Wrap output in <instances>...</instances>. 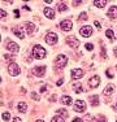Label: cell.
<instances>
[{"label":"cell","instance_id":"obj_1","mask_svg":"<svg viewBox=\"0 0 117 122\" xmlns=\"http://www.w3.org/2000/svg\"><path fill=\"white\" fill-rule=\"evenodd\" d=\"M46 49L42 47L40 44H37V46H34V48H33V56H34V59H37V60H42V59H44L46 57Z\"/></svg>","mask_w":117,"mask_h":122},{"label":"cell","instance_id":"obj_2","mask_svg":"<svg viewBox=\"0 0 117 122\" xmlns=\"http://www.w3.org/2000/svg\"><path fill=\"white\" fill-rule=\"evenodd\" d=\"M66 64H68V57H66L65 55H58L56 57V60H55V65H56L57 68H64Z\"/></svg>","mask_w":117,"mask_h":122},{"label":"cell","instance_id":"obj_3","mask_svg":"<svg viewBox=\"0 0 117 122\" xmlns=\"http://www.w3.org/2000/svg\"><path fill=\"white\" fill-rule=\"evenodd\" d=\"M74 112H77V113H82V112H85L86 110V103H85L83 100H75L74 101Z\"/></svg>","mask_w":117,"mask_h":122},{"label":"cell","instance_id":"obj_4","mask_svg":"<svg viewBox=\"0 0 117 122\" xmlns=\"http://www.w3.org/2000/svg\"><path fill=\"white\" fill-rule=\"evenodd\" d=\"M8 73H9L12 77H17L20 74V66L17 65L16 62H12L9 66H8Z\"/></svg>","mask_w":117,"mask_h":122},{"label":"cell","instance_id":"obj_5","mask_svg":"<svg viewBox=\"0 0 117 122\" xmlns=\"http://www.w3.org/2000/svg\"><path fill=\"white\" fill-rule=\"evenodd\" d=\"M57 39H58V36H57V34H55V33H48V34L46 35V42L48 43L49 46L56 44V43H57Z\"/></svg>","mask_w":117,"mask_h":122},{"label":"cell","instance_id":"obj_6","mask_svg":"<svg viewBox=\"0 0 117 122\" xmlns=\"http://www.w3.org/2000/svg\"><path fill=\"white\" fill-rule=\"evenodd\" d=\"M66 43H68V46L72 47V48H78L80 47V40L75 39L74 36H68L66 38Z\"/></svg>","mask_w":117,"mask_h":122},{"label":"cell","instance_id":"obj_7","mask_svg":"<svg viewBox=\"0 0 117 122\" xmlns=\"http://www.w3.org/2000/svg\"><path fill=\"white\" fill-rule=\"evenodd\" d=\"M80 34H81L82 36H85V38L91 36V34H92V27H91V26H83V27L80 30Z\"/></svg>","mask_w":117,"mask_h":122},{"label":"cell","instance_id":"obj_8","mask_svg":"<svg viewBox=\"0 0 117 122\" xmlns=\"http://www.w3.org/2000/svg\"><path fill=\"white\" fill-rule=\"evenodd\" d=\"M60 27L63 29L64 31H69V30H72L73 24H72V21H70V20H64V21H61Z\"/></svg>","mask_w":117,"mask_h":122},{"label":"cell","instance_id":"obj_9","mask_svg":"<svg viewBox=\"0 0 117 122\" xmlns=\"http://www.w3.org/2000/svg\"><path fill=\"white\" fill-rule=\"evenodd\" d=\"M85 75V71L82 70V69H74V70H72V78L74 81L80 79V78H82Z\"/></svg>","mask_w":117,"mask_h":122},{"label":"cell","instance_id":"obj_10","mask_svg":"<svg viewBox=\"0 0 117 122\" xmlns=\"http://www.w3.org/2000/svg\"><path fill=\"white\" fill-rule=\"evenodd\" d=\"M89 85H90V87H92V88L98 87L99 85H100V77H99V75H94L92 78H90Z\"/></svg>","mask_w":117,"mask_h":122},{"label":"cell","instance_id":"obj_11","mask_svg":"<svg viewBox=\"0 0 117 122\" xmlns=\"http://www.w3.org/2000/svg\"><path fill=\"white\" fill-rule=\"evenodd\" d=\"M33 73L35 75H38V77H43L44 73H46V66L44 65H43V66H37V68H34Z\"/></svg>","mask_w":117,"mask_h":122},{"label":"cell","instance_id":"obj_12","mask_svg":"<svg viewBox=\"0 0 117 122\" xmlns=\"http://www.w3.org/2000/svg\"><path fill=\"white\" fill-rule=\"evenodd\" d=\"M25 30H26V33H27L29 35H33L34 31H35V25L33 24V22H26L25 24Z\"/></svg>","mask_w":117,"mask_h":122},{"label":"cell","instance_id":"obj_13","mask_svg":"<svg viewBox=\"0 0 117 122\" xmlns=\"http://www.w3.org/2000/svg\"><path fill=\"white\" fill-rule=\"evenodd\" d=\"M7 48L9 49L11 52H13V53H16V52L20 51L18 44H17V43H14V42H9V43H8V44H7Z\"/></svg>","mask_w":117,"mask_h":122},{"label":"cell","instance_id":"obj_14","mask_svg":"<svg viewBox=\"0 0 117 122\" xmlns=\"http://www.w3.org/2000/svg\"><path fill=\"white\" fill-rule=\"evenodd\" d=\"M44 16L47 17V18H55V10L52 9V8H44Z\"/></svg>","mask_w":117,"mask_h":122},{"label":"cell","instance_id":"obj_15","mask_svg":"<svg viewBox=\"0 0 117 122\" xmlns=\"http://www.w3.org/2000/svg\"><path fill=\"white\" fill-rule=\"evenodd\" d=\"M108 17L109 18H117V7H111L108 10Z\"/></svg>","mask_w":117,"mask_h":122},{"label":"cell","instance_id":"obj_16","mask_svg":"<svg viewBox=\"0 0 117 122\" xmlns=\"http://www.w3.org/2000/svg\"><path fill=\"white\" fill-rule=\"evenodd\" d=\"M113 90H115V86L112 85V83H109L107 87L104 88V95H107V96H109V95L113 94Z\"/></svg>","mask_w":117,"mask_h":122},{"label":"cell","instance_id":"obj_17","mask_svg":"<svg viewBox=\"0 0 117 122\" xmlns=\"http://www.w3.org/2000/svg\"><path fill=\"white\" fill-rule=\"evenodd\" d=\"M13 34L17 38H20V39H23V38H25V33H23L21 29H13Z\"/></svg>","mask_w":117,"mask_h":122},{"label":"cell","instance_id":"obj_18","mask_svg":"<svg viewBox=\"0 0 117 122\" xmlns=\"http://www.w3.org/2000/svg\"><path fill=\"white\" fill-rule=\"evenodd\" d=\"M72 97H70V96H66V95H65V96H61V103H63L64 104V105H72Z\"/></svg>","mask_w":117,"mask_h":122},{"label":"cell","instance_id":"obj_19","mask_svg":"<svg viewBox=\"0 0 117 122\" xmlns=\"http://www.w3.org/2000/svg\"><path fill=\"white\" fill-rule=\"evenodd\" d=\"M17 109H18V112H26V109H27V104L23 103V101H20L18 105H17Z\"/></svg>","mask_w":117,"mask_h":122},{"label":"cell","instance_id":"obj_20","mask_svg":"<svg viewBox=\"0 0 117 122\" xmlns=\"http://www.w3.org/2000/svg\"><path fill=\"white\" fill-rule=\"evenodd\" d=\"M90 100H91V105H94V107H98L99 105V97L96 96V95L91 96V97H90Z\"/></svg>","mask_w":117,"mask_h":122},{"label":"cell","instance_id":"obj_21","mask_svg":"<svg viewBox=\"0 0 117 122\" xmlns=\"http://www.w3.org/2000/svg\"><path fill=\"white\" fill-rule=\"evenodd\" d=\"M105 4H107V1H105V0H100V1H98V0H96V1H94V5H95L96 8H103Z\"/></svg>","mask_w":117,"mask_h":122},{"label":"cell","instance_id":"obj_22","mask_svg":"<svg viewBox=\"0 0 117 122\" xmlns=\"http://www.w3.org/2000/svg\"><path fill=\"white\" fill-rule=\"evenodd\" d=\"M1 118H3V121H9V120H11V114H9L8 112H3Z\"/></svg>","mask_w":117,"mask_h":122},{"label":"cell","instance_id":"obj_23","mask_svg":"<svg viewBox=\"0 0 117 122\" xmlns=\"http://www.w3.org/2000/svg\"><path fill=\"white\" fill-rule=\"evenodd\" d=\"M30 97L33 99V100H35V101H39V100H40V96L37 94V92H31V94H30Z\"/></svg>","mask_w":117,"mask_h":122},{"label":"cell","instance_id":"obj_24","mask_svg":"<svg viewBox=\"0 0 117 122\" xmlns=\"http://www.w3.org/2000/svg\"><path fill=\"white\" fill-rule=\"evenodd\" d=\"M105 36L109 38V39H115V34H113L112 30H107V31H105Z\"/></svg>","mask_w":117,"mask_h":122},{"label":"cell","instance_id":"obj_25","mask_svg":"<svg viewBox=\"0 0 117 122\" xmlns=\"http://www.w3.org/2000/svg\"><path fill=\"white\" fill-rule=\"evenodd\" d=\"M57 9L60 10V12H65L66 9H68V7H66L64 3H61V4H58V7H57Z\"/></svg>","mask_w":117,"mask_h":122},{"label":"cell","instance_id":"obj_26","mask_svg":"<svg viewBox=\"0 0 117 122\" xmlns=\"http://www.w3.org/2000/svg\"><path fill=\"white\" fill-rule=\"evenodd\" d=\"M74 90H75L77 94H81V92L83 91V87H82L81 85H74Z\"/></svg>","mask_w":117,"mask_h":122},{"label":"cell","instance_id":"obj_27","mask_svg":"<svg viewBox=\"0 0 117 122\" xmlns=\"http://www.w3.org/2000/svg\"><path fill=\"white\" fill-rule=\"evenodd\" d=\"M51 122H64V118L63 117H58V116H56V117H53L51 120Z\"/></svg>","mask_w":117,"mask_h":122},{"label":"cell","instance_id":"obj_28","mask_svg":"<svg viewBox=\"0 0 117 122\" xmlns=\"http://www.w3.org/2000/svg\"><path fill=\"white\" fill-rule=\"evenodd\" d=\"M80 20H82V21H86V20H87V14L85 13V12L81 13V14H80Z\"/></svg>","mask_w":117,"mask_h":122},{"label":"cell","instance_id":"obj_29","mask_svg":"<svg viewBox=\"0 0 117 122\" xmlns=\"http://www.w3.org/2000/svg\"><path fill=\"white\" fill-rule=\"evenodd\" d=\"M85 48H86V49H89V51H92V49H94V46L91 44V43H87V44L85 46Z\"/></svg>","mask_w":117,"mask_h":122},{"label":"cell","instance_id":"obj_30","mask_svg":"<svg viewBox=\"0 0 117 122\" xmlns=\"http://www.w3.org/2000/svg\"><path fill=\"white\" fill-rule=\"evenodd\" d=\"M0 14H1V18H5V17H7V12H5L4 9L0 10Z\"/></svg>","mask_w":117,"mask_h":122},{"label":"cell","instance_id":"obj_31","mask_svg":"<svg viewBox=\"0 0 117 122\" xmlns=\"http://www.w3.org/2000/svg\"><path fill=\"white\" fill-rule=\"evenodd\" d=\"M14 16H16V18H18V16H20V12H18V9H14Z\"/></svg>","mask_w":117,"mask_h":122},{"label":"cell","instance_id":"obj_32","mask_svg":"<svg viewBox=\"0 0 117 122\" xmlns=\"http://www.w3.org/2000/svg\"><path fill=\"white\" fill-rule=\"evenodd\" d=\"M57 112H58V113H63L64 116H66V110H65V109H60V110H57Z\"/></svg>","mask_w":117,"mask_h":122},{"label":"cell","instance_id":"obj_33","mask_svg":"<svg viewBox=\"0 0 117 122\" xmlns=\"http://www.w3.org/2000/svg\"><path fill=\"white\" fill-rule=\"evenodd\" d=\"M48 88V86H43L42 88H40V92H46V90Z\"/></svg>","mask_w":117,"mask_h":122},{"label":"cell","instance_id":"obj_34","mask_svg":"<svg viewBox=\"0 0 117 122\" xmlns=\"http://www.w3.org/2000/svg\"><path fill=\"white\" fill-rule=\"evenodd\" d=\"M73 122H83V120H82V118H74Z\"/></svg>","mask_w":117,"mask_h":122},{"label":"cell","instance_id":"obj_35","mask_svg":"<svg viewBox=\"0 0 117 122\" xmlns=\"http://www.w3.org/2000/svg\"><path fill=\"white\" fill-rule=\"evenodd\" d=\"M94 25H95V26H96V27H98V29H100V27H101V26H100V24H99L98 21H95V22H94Z\"/></svg>","mask_w":117,"mask_h":122},{"label":"cell","instance_id":"obj_36","mask_svg":"<svg viewBox=\"0 0 117 122\" xmlns=\"http://www.w3.org/2000/svg\"><path fill=\"white\" fill-rule=\"evenodd\" d=\"M63 83H64V79H60V81H57V83H56V85H57V86H61Z\"/></svg>","mask_w":117,"mask_h":122},{"label":"cell","instance_id":"obj_37","mask_svg":"<svg viewBox=\"0 0 117 122\" xmlns=\"http://www.w3.org/2000/svg\"><path fill=\"white\" fill-rule=\"evenodd\" d=\"M13 122H21V120L18 117H16V118H13Z\"/></svg>","mask_w":117,"mask_h":122},{"label":"cell","instance_id":"obj_38","mask_svg":"<svg viewBox=\"0 0 117 122\" xmlns=\"http://www.w3.org/2000/svg\"><path fill=\"white\" fill-rule=\"evenodd\" d=\"M107 75H108V77H109V78H112V77H113V75H112V74H111V73H109V71H107Z\"/></svg>","mask_w":117,"mask_h":122},{"label":"cell","instance_id":"obj_39","mask_svg":"<svg viewBox=\"0 0 117 122\" xmlns=\"http://www.w3.org/2000/svg\"><path fill=\"white\" fill-rule=\"evenodd\" d=\"M113 109H115V110H117V103L115 104V105H113Z\"/></svg>","mask_w":117,"mask_h":122},{"label":"cell","instance_id":"obj_40","mask_svg":"<svg viewBox=\"0 0 117 122\" xmlns=\"http://www.w3.org/2000/svg\"><path fill=\"white\" fill-rule=\"evenodd\" d=\"M37 122H44V121H42V120H38Z\"/></svg>","mask_w":117,"mask_h":122},{"label":"cell","instance_id":"obj_41","mask_svg":"<svg viewBox=\"0 0 117 122\" xmlns=\"http://www.w3.org/2000/svg\"><path fill=\"white\" fill-rule=\"evenodd\" d=\"M115 53L117 55V47H116V49H115Z\"/></svg>","mask_w":117,"mask_h":122},{"label":"cell","instance_id":"obj_42","mask_svg":"<svg viewBox=\"0 0 117 122\" xmlns=\"http://www.w3.org/2000/svg\"><path fill=\"white\" fill-rule=\"evenodd\" d=\"M100 122H104V121H100Z\"/></svg>","mask_w":117,"mask_h":122},{"label":"cell","instance_id":"obj_43","mask_svg":"<svg viewBox=\"0 0 117 122\" xmlns=\"http://www.w3.org/2000/svg\"><path fill=\"white\" fill-rule=\"evenodd\" d=\"M116 69H117V66H116Z\"/></svg>","mask_w":117,"mask_h":122},{"label":"cell","instance_id":"obj_44","mask_svg":"<svg viewBox=\"0 0 117 122\" xmlns=\"http://www.w3.org/2000/svg\"><path fill=\"white\" fill-rule=\"evenodd\" d=\"M116 122H117V121H116Z\"/></svg>","mask_w":117,"mask_h":122}]
</instances>
